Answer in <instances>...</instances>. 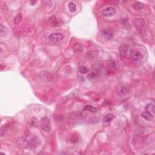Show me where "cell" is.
Returning <instances> with one entry per match:
<instances>
[{"mask_svg":"<svg viewBox=\"0 0 155 155\" xmlns=\"http://www.w3.org/2000/svg\"><path fill=\"white\" fill-rule=\"evenodd\" d=\"M132 89L127 84H120L116 88V94L120 98H124L131 93Z\"/></svg>","mask_w":155,"mask_h":155,"instance_id":"1","label":"cell"},{"mask_svg":"<svg viewBox=\"0 0 155 155\" xmlns=\"http://www.w3.org/2000/svg\"><path fill=\"white\" fill-rule=\"evenodd\" d=\"M40 127L45 132L49 133L52 129L51 123L49 119L46 116L41 118L40 120Z\"/></svg>","mask_w":155,"mask_h":155,"instance_id":"2","label":"cell"},{"mask_svg":"<svg viewBox=\"0 0 155 155\" xmlns=\"http://www.w3.org/2000/svg\"><path fill=\"white\" fill-rule=\"evenodd\" d=\"M134 26L137 31H138L139 33H142L143 31H144L145 26H146V22H145L144 19L142 18H135L134 20Z\"/></svg>","mask_w":155,"mask_h":155,"instance_id":"3","label":"cell"},{"mask_svg":"<svg viewBox=\"0 0 155 155\" xmlns=\"http://www.w3.org/2000/svg\"><path fill=\"white\" fill-rule=\"evenodd\" d=\"M39 76L42 81L45 82H51L53 81V77L49 72L45 70L41 71L39 74Z\"/></svg>","mask_w":155,"mask_h":155,"instance_id":"4","label":"cell"},{"mask_svg":"<svg viewBox=\"0 0 155 155\" xmlns=\"http://www.w3.org/2000/svg\"><path fill=\"white\" fill-rule=\"evenodd\" d=\"M116 9L113 7H108L104 9L101 12V15L104 17H110L114 15Z\"/></svg>","mask_w":155,"mask_h":155,"instance_id":"5","label":"cell"},{"mask_svg":"<svg viewBox=\"0 0 155 155\" xmlns=\"http://www.w3.org/2000/svg\"><path fill=\"white\" fill-rule=\"evenodd\" d=\"M130 56L132 57V59L134 61H137L139 60H141L142 58V55L139 50L135 49H132L130 50Z\"/></svg>","mask_w":155,"mask_h":155,"instance_id":"6","label":"cell"},{"mask_svg":"<svg viewBox=\"0 0 155 155\" xmlns=\"http://www.w3.org/2000/svg\"><path fill=\"white\" fill-rule=\"evenodd\" d=\"M49 39L53 43H59L63 39V35L60 33H53L49 36Z\"/></svg>","mask_w":155,"mask_h":155,"instance_id":"7","label":"cell"},{"mask_svg":"<svg viewBox=\"0 0 155 155\" xmlns=\"http://www.w3.org/2000/svg\"><path fill=\"white\" fill-rule=\"evenodd\" d=\"M101 35L107 40H110L113 37V32L111 30L105 29L101 32Z\"/></svg>","mask_w":155,"mask_h":155,"instance_id":"8","label":"cell"},{"mask_svg":"<svg viewBox=\"0 0 155 155\" xmlns=\"http://www.w3.org/2000/svg\"><path fill=\"white\" fill-rule=\"evenodd\" d=\"M114 118V114H111V113L106 114L103 119V124L105 125V126H107V125H108L110 122H111V121Z\"/></svg>","mask_w":155,"mask_h":155,"instance_id":"9","label":"cell"},{"mask_svg":"<svg viewBox=\"0 0 155 155\" xmlns=\"http://www.w3.org/2000/svg\"><path fill=\"white\" fill-rule=\"evenodd\" d=\"M141 117L142 118H144V119L148 121H152L153 119V116L152 114L148 111L143 112L141 114Z\"/></svg>","mask_w":155,"mask_h":155,"instance_id":"10","label":"cell"},{"mask_svg":"<svg viewBox=\"0 0 155 155\" xmlns=\"http://www.w3.org/2000/svg\"><path fill=\"white\" fill-rule=\"evenodd\" d=\"M128 49H129V46H128V44H124L119 46V53L121 54H124V55H125L127 52Z\"/></svg>","mask_w":155,"mask_h":155,"instance_id":"11","label":"cell"},{"mask_svg":"<svg viewBox=\"0 0 155 155\" xmlns=\"http://www.w3.org/2000/svg\"><path fill=\"white\" fill-rule=\"evenodd\" d=\"M7 28L1 24H0V35H1V37H5V36H6L7 35Z\"/></svg>","mask_w":155,"mask_h":155,"instance_id":"12","label":"cell"},{"mask_svg":"<svg viewBox=\"0 0 155 155\" xmlns=\"http://www.w3.org/2000/svg\"><path fill=\"white\" fill-rule=\"evenodd\" d=\"M144 4L141 3V2H138V1L136 2V3H134V5H133L134 9L136 10V11H139V10L142 9V8L144 7Z\"/></svg>","mask_w":155,"mask_h":155,"instance_id":"13","label":"cell"},{"mask_svg":"<svg viewBox=\"0 0 155 155\" xmlns=\"http://www.w3.org/2000/svg\"><path fill=\"white\" fill-rule=\"evenodd\" d=\"M68 7L70 12H74L76 11V5L74 4L73 2H70L68 4Z\"/></svg>","mask_w":155,"mask_h":155,"instance_id":"14","label":"cell"},{"mask_svg":"<svg viewBox=\"0 0 155 155\" xmlns=\"http://www.w3.org/2000/svg\"><path fill=\"white\" fill-rule=\"evenodd\" d=\"M9 126L10 125L9 124H7L3 125V126L1 127V136H3V134L5 133V132H6L8 129H9Z\"/></svg>","mask_w":155,"mask_h":155,"instance_id":"15","label":"cell"},{"mask_svg":"<svg viewBox=\"0 0 155 155\" xmlns=\"http://www.w3.org/2000/svg\"><path fill=\"white\" fill-rule=\"evenodd\" d=\"M21 20H22L21 13H18L17 16H16L15 18H14L13 22H14V23L16 24H18L19 23H21Z\"/></svg>","mask_w":155,"mask_h":155,"instance_id":"16","label":"cell"},{"mask_svg":"<svg viewBox=\"0 0 155 155\" xmlns=\"http://www.w3.org/2000/svg\"><path fill=\"white\" fill-rule=\"evenodd\" d=\"M84 110H86V111H88V112H92V113H96V112H97V110H96V108L93 107L92 106H86L85 107H84Z\"/></svg>","mask_w":155,"mask_h":155,"instance_id":"17","label":"cell"},{"mask_svg":"<svg viewBox=\"0 0 155 155\" xmlns=\"http://www.w3.org/2000/svg\"><path fill=\"white\" fill-rule=\"evenodd\" d=\"M79 72L83 74L87 73L88 72V69L86 67V66H81V67H79Z\"/></svg>","mask_w":155,"mask_h":155,"instance_id":"18","label":"cell"},{"mask_svg":"<svg viewBox=\"0 0 155 155\" xmlns=\"http://www.w3.org/2000/svg\"><path fill=\"white\" fill-rule=\"evenodd\" d=\"M95 76H96V74L93 73V72H92V73H90L89 74H88L87 78H88V79H93V78H95Z\"/></svg>","mask_w":155,"mask_h":155,"instance_id":"19","label":"cell"},{"mask_svg":"<svg viewBox=\"0 0 155 155\" xmlns=\"http://www.w3.org/2000/svg\"><path fill=\"white\" fill-rule=\"evenodd\" d=\"M1 70H3L4 68H5V66H4V67H3V64H1Z\"/></svg>","mask_w":155,"mask_h":155,"instance_id":"20","label":"cell"}]
</instances>
